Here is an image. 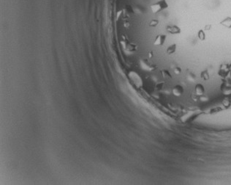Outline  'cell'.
Listing matches in <instances>:
<instances>
[{"mask_svg":"<svg viewBox=\"0 0 231 185\" xmlns=\"http://www.w3.org/2000/svg\"><path fill=\"white\" fill-rule=\"evenodd\" d=\"M160 74L162 78H164L165 79H169L172 78V74L170 73V71L167 70V69H162L160 71Z\"/></svg>","mask_w":231,"mask_h":185,"instance_id":"8","label":"cell"},{"mask_svg":"<svg viewBox=\"0 0 231 185\" xmlns=\"http://www.w3.org/2000/svg\"><path fill=\"white\" fill-rule=\"evenodd\" d=\"M200 77L203 79V80H208L209 79V74H208V71H203L200 73Z\"/></svg>","mask_w":231,"mask_h":185,"instance_id":"11","label":"cell"},{"mask_svg":"<svg viewBox=\"0 0 231 185\" xmlns=\"http://www.w3.org/2000/svg\"><path fill=\"white\" fill-rule=\"evenodd\" d=\"M177 45L176 44H173L170 46H169L168 48H166V53L168 55H172L176 52Z\"/></svg>","mask_w":231,"mask_h":185,"instance_id":"7","label":"cell"},{"mask_svg":"<svg viewBox=\"0 0 231 185\" xmlns=\"http://www.w3.org/2000/svg\"><path fill=\"white\" fill-rule=\"evenodd\" d=\"M167 40V35L165 34H159L155 37L153 41L154 46H162Z\"/></svg>","mask_w":231,"mask_h":185,"instance_id":"3","label":"cell"},{"mask_svg":"<svg viewBox=\"0 0 231 185\" xmlns=\"http://www.w3.org/2000/svg\"><path fill=\"white\" fill-rule=\"evenodd\" d=\"M166 31L169 34L173 35H179L182 32V30L178 26L175 24H171V25H168L166 27Z\"/></svg>","mask_w":231,"mask_h":185,"instance_id":"4","label":"cell"},{"mask_svg":"<svg viewBox=\"0 0 231 185\" xmlns=\"http://www.w3.org/2000/svg\"><path fill=\"white\" fill-rule=\"evenodd\" d=\"M222 26L224 27H227V28H231V18L230 17H228L225 19H224L223 21H222L221 23H220Z\"/></svg>","mask_w":231,"mask_h":185,"instance_id":"9","label":"cell"},{"mask_svg":"<svg viewBox=\"0 0 231 185\" xmlns=\"http://www.w3.org/2000/svg\"><path fill=\"white\" fill-rule=\"evenodd\" d=\"M139 65H140V69L144 71L152 72L157 69V65L155 63H154L152 60H148L147 58L140 59Z\"/></svg>","mask_w":231,"mask_h":185,"instance_id":"1","label":"cell"},{"mask_svg":"<svg viewBox=\"0 0 231 185\" xmlns=\"http://www.w3.org/2000/svg\"><path fill=\"white\" fill-rule=\"evenodd\" d=\"M195 94L198 96H202L205 94V87L202 84H196L195 86Z\"/></svg>","mask_w":231,"mask_h":185,"instance_id":"6","label":"cell"},{"mask_svg":"<svg viewBox=\"0 0 231 185\" xmlns=\"http://www.w3.org/2000/svg\"><path fill=\"white\" fill-rule=\"evenodd\" d=\"M172 94L176 97L182 96L184 93V88L183 86L180 85H176L172 88Z\"/></svg>","mask_w":231,"mask_h":185,"instance_id":"5","label":"cell"},{"mask_svg":"<svg viewBox=\"0 0 231 185\" xmlns=\"http://www.w3.org/2000/svg\"><path fill=\"white\" fill-rule=\"evenodd\" d=\"M228 69H229V71L231 73V64L230 65H228Z\"/></svg>","mask_w":231,"mask_h":185,"instance_id":"15","label":"cell"},{"mask_svg":"<svg viewBox=\"0 0 231 185\" xmlns=\"http://www.w3.org/2000/svg\"><path fill=\"white\" fill-rule=\"evenodd\" d=\"M128 77H129L130 79L131 82L134 84L135 86L138 87V88H140L143 86V79L142 77H140L138 72L135 71H130L128 73Z\"/></svg>","mask_w":231,"mask_h":185,"instance_id":"2","label":"cell"},{"mask_svg":"<svg viewBox=\"0 0 231 185\" xmlns=\"http://www.w3.org/2000/svg\"><path fill=\"white\" fill-rule=\"evenodd\" d=\"M159 24H160L159 19H157V18H152V19H151L150 22H149L148 25H149V27L154 28V27H157L159 25Z\"/></svg>","mask_w":231,"mask_h":185,"instance_id":"10","label":"cell"},{"mask_svg":"<svg viewBox=\"0 0 231 185\" xmlns=\"http://www.w3.org/2000/svg\"><path fill=\"white\" fill-rule=\"evenodd\" d=\"M164 85H165V82H159V83H157V85H156L155 86V88L157 90H161L163 89L164 87Z\"/></svg>","mask_w":231,"mask_h":185,"instance_id":"13","label":"cell"},{"mask_svg":"<svg viewBox=\"0 0 231 185\" xmlns=\"http://www.w3.org/2000/svg\"><path fill=\"white\" fill-rule=\"evenodd\" d=\"M173 72H174L176 75H178V74H181V73H182V69H181L180 67L176 66L174 68V69H173Z\"/></svg>","mask_w":231,"mask_h":185,"instance_id":"14","label":"cell"},{"mask_svg":"<svg viewBox=\"0 0 231 185\" xmlns=\"http://www.w3.org/2000/svg\"><path fill=\"white\" fill-rule=\"evenodd\" d=\"M198 37L200 40H204L206 39V35H205V32L203 30H200L198 31Z\"/></svg>","mask_w":231,"mask_h":185,"instance_id":"12","label":"cell"}]
</instances>
